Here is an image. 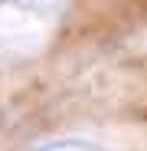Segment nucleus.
I'll return each mask as SVG.
<instances>
[{
    "mask_svg": "<svg viewBox=\"0 0 147 151\" xmlns=\"http://www.w3.org/2000/svg\"><path fill=\"white\" fill-rule=\"evenodd\" d=\"M62 0H0V7H10V10H26V13H46L59 7Z\"/></svg>",
    "mask_w": 147,
    "mask_h": 151,
    "instance_id": "nucleus-1",
    "label": "nucleus"
},
{
    "mask_svg": "<svg viewBox=\"0 0 147 151\" xmlns=\"http://www.w3.org/2000/svg\"><path fill=\"white\" fill-rule=\"evenodd\" d=\"M33 151H102L88 141H53V145H43V148H33Z\"/></svg>",
    "mask_w": 147,
    "mask_h": 151,
    "instance_id": "nucleus-2",
    "label": "nucleus"
}]
</instances>
